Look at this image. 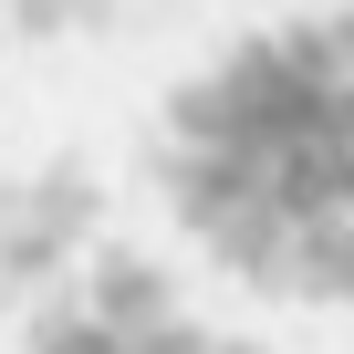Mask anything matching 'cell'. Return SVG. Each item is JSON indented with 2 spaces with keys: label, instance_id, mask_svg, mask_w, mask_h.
Here are the masks:
<instances>
[{
  "label": "cell",
  "instance_id": "cell-1",
  "mask_svg": "<svg viewBox=\"0 0 354 354\" xmlns=\"http://www.w3.org/2000/svg\"><path fill=\"white\" fill-rule=\"evenodd\" d=\"M156 188L230 281L354 302V11H292L219 42L167 94Z\"/></svg>",
  "mask_w": 354,
  "mask_h": 354
},
{
  "label": "cell",
  "instance_id": "cell-2",
  "mask_svg": "<svg viewBox=\"0 0 354 354\" xmlns=\"http://www.w3.org/2000/svg\"><path fill=\"white\" fill-rule=\"evenodd\" d=\"M32 354H209V344L177 323V302H167V281H156V271L115 261V271H94V281L42 323V344H32Z\"/></svg>",
  "mask_w": 354,
  "mask_h": 354
}]
</instances>
